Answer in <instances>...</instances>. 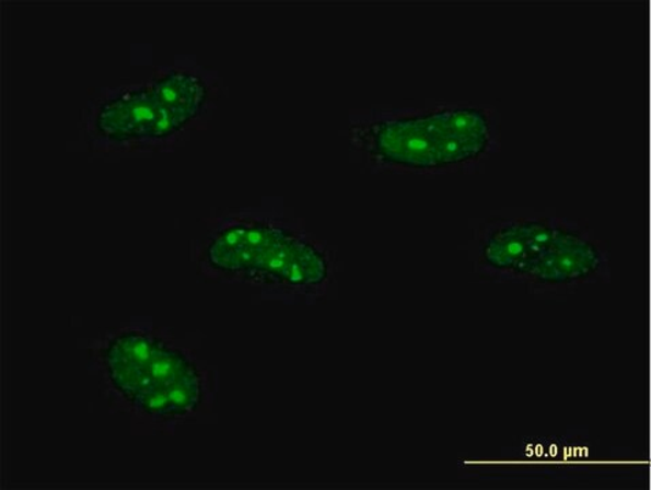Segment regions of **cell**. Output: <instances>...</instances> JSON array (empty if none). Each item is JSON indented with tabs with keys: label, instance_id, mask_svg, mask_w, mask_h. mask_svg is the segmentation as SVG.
Masks as SVG:
<instances>
[{
	"label": "cell",
	"instance_id": "cell-10",
	"mask_svg": "<svg viewBox=\"0 0 651 490\" xmlns=\"http://www.w3.org/2000/svg\"><path fill=\"white\" fill-rule=\"evenodd\" d=\"M154 345L152 339L141 332H127L113 345V360L125 361L133 366L144 368L152 359Z\"/></svg>",
	"mask_w": 651,
	"mask_h": 490
},
{
	"label": "cell",
	"instance_id": "cell-4",
	"mask_svg": "<svg viewBox=\"0 0 651 490\" xmlns=\"http://www.w3.org/2000/svg\"><path fill=\"white\" fill-rule=\"evenodd\" d=\"M526 219L489 224L478 244V269L498 281L527 282L536 266L526 235Z\"/></svg>",
	"mask_w": 651,
	"mask_h": 490
},
{
	"label": "cell",
	"instance_id": "cell-2",
	"mask_svg": "<svg viewBox=\"0 0 651 490\" xmlns=\"http://www.w3.org/2000/svg\"><path fill=\"white\" fill-rule=\"evenodd\" d=\"M94 126L100 137L119 144L168 138L182 128L158 103L150 85L127 89L104 102Z\"/></svg>",
	"mask_w": 651,
	"mask_h": 490
},
{
	"label": "cell",
	"instance_id": "cell-1",
	"mask_svg": "<svg viewBox=\"0 0 651 490\" xmlns=\"http://www.w3.org/2000/svg\"><path fill=\"white\" fill-rule=\"evenodd\" d=\"M586 228L566 221L558 238L528 278L534 291L558 292L597 281L608 270V256Z\"/></svg>",
	"mask_w": 651,
	"mask_h": 490
},
{
	"label": "cell",
	"instance_id": "cell-8",
	"mask_svg": "<svg viewBox=\"0 0 651 490\" xmlns=\"http://www.w3.org/2000/svg\"><path fill=\"white\" fill-rule=\"evenodd\" d=\"M143 370L155 387H166L181 378L198 375L185 354L165 348L164 345H154L152 359Z\"/></svg>",
	"mask_w": 651,
	"mask_h": 490
},
{
	"label": "cell",
	"instance_id": "cell-9",
	"mask_svg": "<svg viewBox=\"0 0 651 490\" xmlns=\"http://www.w3.org/2000/svg\"><path fill=\"white\" fill-rule=\"evenodd\" d=\"M488 147V138L462 137L442 133L437 137V168L458 165L475 160Z\"/></svg>",
	"mask_w": 651,
	"mask_h": 490
},
{
	"label": "cell",
	"instance_id": "cell-11",
	"mask_svg": "<svg viewBox=\"0 0 651 490\" xmlns=\"http://www.w3.org/2000/svg\"><path fill=\"white\" fill-rule=\"evenodd\" d=\"M166 394L171 400L174 416L187 415L188 411L196 410L202 399V387H200L199 376H188L176 381L165 387Z\"/></svg>",
	"mask_w": 651,
	"mask_h": 490
},
{
	"label": "cell",
	"instance_id": "cell-3",
	"mask_svg": "<svg viewBox=\"0 0 651 490\" xmlns=\"http://www.w3.org/2000/svg\"><path fill=\"white\" fill-rule=\"evenodd\" d=\"M359 138L382 163L406 170L437 168V138L427 115L376 121L361 128Z\"/></svg>",
	"mask_w": 651,
	"mask_h": 490
},
{
	"label": "cell",
	"instance_id": "cell-6",
	"mask_svg": "<svg viewBox=\"0 0 651 490\" xmlns=\"http://www.w3.org/2000/svg\"><path fill=\"white\" fill-rule=\"evenodd\" d=\"M328 264L315 245L294 241L283 281L291 287H318L327 278Z\"/></svg>",
	"mask_w": 651,
	"mask_h": 490
},
{
	"label": "cell",
	"instance_id": "cell-5",
	"mask_svg": "<svg viewBox=\"0 0 651 490\" xmlns=\"http://www.w3.org/2000/svg\"><path fill=\"white\" fill-rule=\"evenodd\" d=\"M150 88L161 107L179 122L181 127L196 118L209 94L200 78L181 70L158 72Z\"/></svg>",
	"mask_w": 651,
	"mask_h": 490
},
{
	"label": "cell",
	"instance_id": "cell-7",
	"mask_svg": "<svg viewBox=\"0 0 651 490\" xmlns=\"http://www.w3.org/2000/svg\"><path fill=\"white\" fill-rule=\"evenodd\" d=\"M427 116L435 138L442 133L488 138L489 121L481 110L461 108Z\"/></svg>",
	"mask_w": 651,
	"mask_h": 490
},
{
	"label": "cell",
	"instance_id": "cell-12",
	"mask_svg": "<svg viewBox=\"0 0 651 490\" xmlns=\"http://www.w3.org/2000/svg\"><path fill=\"white\" fill-rule=\"evenodd\" d=\"M139 406L150 415L168 416L174 415L168 394L165 387H152L148 392L138 395Z\"/></svg>",
	"mask_w": 651,
	"mask_h": 490
}]
</instances>
